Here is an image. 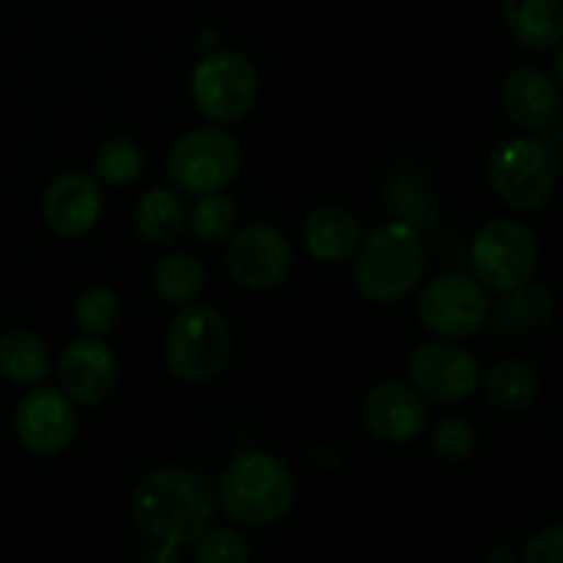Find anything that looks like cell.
<instances>
[{
  "label": "cell",
  "mask_w": 563,
  "mask_h": 563,
  "mask_svg": "<svg viewBox=\"0 0 563 563\" xmlns=\"http://www.w3.org/2000/svg\"><path fill=\"white\" fill-rule=\"evenodd\" d=\"M522 559L528 563H561L563 559V531L561 526L542 528L539 533H533L528 539L526 550H522Z\"/></svg>",
  "instance_id": "cell-29"
},
{
  "label": "cell",
  "mask_w": 563,
  "mask_h": 563,
  "mask_svg": "<svg viewBox=\"0 0 563 563\" xmlns=\"http://www.w3.org/2000/svg\"><path fill=\"white\" fill-rule=\"evenodd\" d=\"M187 225V207L170 187H152L137 198L135 231L148 245H170Z\"/></svg>",
  "instance_id": "cell-21"
},
{
  "label": "cell",
  "mask_w": 563,
  "mask_h": 563,
  "mask_svg": "<svg viewBox=\"0 0 563 563\" xmlns=\"http://www.w3.org/2000/svg\"><path fill=\"white\" fill-rule=\"evenodd\" d=\"M53 372V357L42 335L31 330H11L0 339V374L11 383L36 385Z\"/></svg>",
  "instance_id": "cell-22"
},
{
  "label": "cell",
  "mask_w": 563,
  "mask_h": 563,
  "mask_svg": "<svg viewBox=\"0 0 563 563\" xmlns=\"http://www.w3.org/2000/svg\"><path fill=\"white\" fill-rule=\"evenodd\" d=\"M432 449L445 462L471 460L478 451V429L467 418H443L432 427Z\"/></svg>",
  "instance_id": "cell-27"
},
{
  "label": "cell",
  "mask_w": 563,
  "mask_h": 563,
  "mask_svg": "<svg viewBox=\"0 0 563 563\" xmlns=\"http://www.w3.org/2000/svg\"><path fill=\"white\" fill-rule=\"evenodd\" d=\"M102 203L99 181L80 170H69V174L55 176L44 190V220L53 234L64 240H80L97 225Z\"/></svg>",
  "instance_id": "cell-15"
},
{
  "label": "cell",
  "mask_w": 563,
  "mask_h": 563,
  "mask_svg": "<svg viewBox=\"0 0 563 563\" xmlns=\"http://www.w3.org/2000/svg\"><path fill=\"white\" fill-rule=\"evenodd\" d=\"M418 317L440 339H471L489 319L487 289L465 273H443L423 286Z\"/></svg>",
  "instance_id": "cell-9"
},
{
  "label": "cell",
  "mask_w": 563,
  "mask_h": 563,
  "mask_svg": "<svg viewBox=\"0 0 563 563\" xmlns=\"http://www.w3.org/2000/svg\"><path fill=\"white\" fill-rule=\"evenodd\" d=\"M407 372L423 396L440 405H456L478 388V361L465 346L451 341H427L412 350Z\"/></svg>",
  "instance_id": "cell-11"
},
{
  "label": "cell",
  "mask_w": 563,
  "mask_h": 563,
  "mask_svg": "<svg viewBox=\"0 0 563 563\" xmlns=\"http://www.w3.org/2000/svg\"><path fill=\"white\" fill-rule=\"evenodd\" d=\"M363 421L377 440L385 443H412L429 427L427 399L405 383H379L363 401Z\"/></svg>",
  "instance_id": "cell-14"
},
{
  "label": "cell",
  "mask_w": 563,
  "mask_h": 563,
  "mask_svg": "<svg viewBox=\"0 0 563 563\" xmlns=\"http://www.w3.org/2000/svg\"><path fill=\"white\" fill-rule=\"evenodd\" d=\"M218 498L225 515L240 526H273L295 506V473L267 451H242L225 465Z\"/></svg>",
  "instance_id": "cell-2"
},
{
  "label": "cell",
  "mask_w": 563,
  "mask_h": 563,
  "mask_svg": "<svg viewBox=\"0 0 563 563\" xmlns=\"http://www.w3.org/2000/svg\"><path fill=\"white\" fill-rule=\"evenodd\" d=\"M225 251V267L236 284L247 289H273L284 284L291 269V242L280 229L269 223H256L231 234Z\"/></svg>",
  "instance_id": "cell-12"
},
{
  "label": "cell",
  "mask_w": 563,
  "mask_h": 563,
  "mask_svg": "<svg viewBox=\"0 0 563 563\" xmlns=\"http://www.w3.org/2000/svg\"><path fill=\"white\" fill-rule=\"evenodd\" d=\"M141 561H143V563H152V561H159V563H179V553H176L174 548H163V544H159V550H154V553H146Z\"/></svg>",
  "instance_id": "cell-30"
},
{
  "label": "cell",
  "mask_w": 563,
  "mask_h": 563,
  "mask_svg": "<svg viewBox=\"0 0 563 563\" xmlns=\"http://www.w3.org/2000/svg\"><path fill=\"white\" fill-rule=\"evenodd\" d=\"M251 550L231 528H212L196 539V559L201 563H245Z\"/></svg>",
  "instance_id": "cell-28"
},
{
  "label": "cell",
  "mask_w": 563,
  "mask_h": 563,
  "mask_svg": "<svg viewBox=\"0 0 563 563\" xmlns=\"http://www.w3.org/2000/svg\"><path fill=\"white\" fill-rule=\"evenodd\" d=\"M489 561H515V550H509V548H498V550H493V553H489Z\"/></svg>",
  "instance_id": "cell-31"
},
{
  "label": "cell",
  "mask_w": 563,
  "mask_h": 563,
  "mask_svg": "<svg viewBox=\"0 0 563 563\" xmlns=\"http://www.w3.org/2000/svg\"><path fill=\"white\" fill-rule=\"evenodd\" d=\"M192 99L209 121L231 124L245 119L258 99V71L245 55L209 53L192 69Z\"/></svg>",
  "instance_id": "cell-8"
},
{
  "label": "cell",
  "mask_w": 563,
  "mask_h": 563,
  "mask_svg": "<svg viewBox=\"0 0 563 563\" xmlns=\"http://www.w3.org/2000/svg\"><path fill=\"white\" fill-rule=\"evenodd\" d=\"M121 319V300L108 286H91L75 300V322L88 335H108Z\"/></svg>",
  "instance_id": "cell-26"
},
{
  "label": "cell",
  "mask_w": 563,
  "mask_h": 563,
  "mask_svg": "<svg viewBox=\"0 0 563 563\" xmlns=\"http://www.w3.org/2000/svg\"><path fill=\"white\" fill-rule=\"evenodd\" d=\"M190 229L207 245H220V242L231 240L236 229V203L220 192L201 196L190 214Z\"/></svg>",
  "instance_id": "cell-25"
},
{
  "label": "cell",
  "mask_w": 563,
  "mask_h": 563,
  "mask_svg": "<svg viewBox=\"0 0 563 563\" xmlns=\"http://www.w3.org/2000/svg\"><path fill=\"white\" fill-rule=\"evenodd\" d=\"M154 291L168 306H187L198 300L207 286V269L190 253H168L159 258L152 275Z\"/></svg>",
  "instance_id": "cell-23"
},
{
  "label": "cell",
  "mask_w": 563,
  "mask_h": 563,
  "mask_svg": "<svg viewBox=\"0 0 563 563\" xmlns=\"http://www.w3.org/2000/svg\"><path fill=\"white\" fill-rule=\"evenodd\" d=\"M489 313H493V328L504 335H522L548 328L555 317L553 291L526 280L517 289L504 291L498 306H489Z\"/></svg>",
  "instance_id": "cell-18"
},
{
  "label": "cell",
  "mask_w": 563,
  "mask_h": 563,
  "mask_svg": "<svg viewBox=\"0 0 563 563\" xmlns=\"http://www.w3.org/2000/svg\"><path fill=\"white\" fill-rule=\"evenodd\" d=\"M214 515L212 487L190 467H157L137 482L132 493V517L152 542L163 548H187L209 528Z\"/></svg>",
  "instance_id": "cell-1"
},
{
  "label": "cell",
  "mask_w": 563,
  "mask_h": 563,
  "mask_svg": "<svg viewBox=\"0 0 563 563\" xmlns=\"http://www.w3.org/2000/svg\"><path fill=\"white\" fill-rule=\"evenodd\" d=\"M484 394L489 405L504 412H526L542 396V374L531 361L506 357L495 363L484 377Z\"/></svg>",
  "instance_id": "cell-20"
},
{
  "label": "cell",
  "mask_w": 563,
  "mask_h": 563,
  "mask_svg": "<svg viewBox=\"0 0 563 563\" xmlns=\"http://www.w3.org/2000/svg\"><path fill=\"white\" fill-rule=\"evenodd\" d=\"M58 379L60 390L75 405L97 407L108 401L119 385V361H115L113 350L102 344V339L97 335L75 339L60 352Z\"/></svg>",
  "instance_id": "cell-13"
},
{
  "label": "cell",
  "mask_w": 563,
  "mask_h": 563,
  "mask_svg": "<svg viewBox=\"0 0 563 563\" xmlns=\"http://www.w3.org/2000/svg\"><path fill=\"white\" fill-rule=\"evenodd\" d=\"M234 335L223 313L212 306L187 302L165 333V363L181 383L203 385L225 372Z\"/></svg>",
  "instance_id": "cell-4"
},
{
  "label": "cell",
  "mask_w": 563,
  "mask_h": 563,
  "mask_svg": "<svg viewBox=\"0 0 563 563\" xmlns=\"http://www.w3.org/2000/svg\"><path fill=\"white\" fill-rule=\"evenodd\" d=\"M355 286L366 300L396 302L410 295L423 273V245L418 229L405 220L377 225L355 253Z\"/></svg>",
  "instance_id": "cell-3"
},
{
  "label": "cell",
  "mask_w": 563,
  "mask_h": 563,
  "mask_svg": "<svg viewBox=\"0 0 563 563\" xmlns=\"http://www.w3.org/2000/svg\"><path fill=\"white\" fill-rule=\"evenodd\" d=\"M500 102H504L506 115L522 130L550 132L561 119L559 82L531 66H522V69L506 75Z\"/></svg>",
  "instance_id": "cell-16"
},
{
  "label": "cell",
  "mask_w": 563,
  "mask_h": 563,
  "mask_svg": "<svg viewBox=\"0 0 563 563\" xmlns=\"http://www.w3.org/2000/svg\"><path fill=\"white\" fill-rule=\"evenodd\" d=\"M165 168L170 181L190 196L220 192L240 176V141L220 126H198L170 146Z\"/></svg>",
  "instance_id": "cell-6"
},
{
  "label": "cell",
  "mask_w": 563,
  "mask_h": 563,
  "mask_svg": "<svg viewBox=\"0 0 563 563\" xmlns=\"http://www.w3.org/2000/svg\"><path fill=\"white\" fill-rule=\"evenodd\" d=\"M471 262L476 278L487 289L504 295L531 280L537 273L539 236L522 220L495 218L473 236Z\"/></svg>",
  "instance_id": "cell-7"
},
{
  "label": "cell",
  "mask_w": 563,
  "mask_h": 563,
  "mask_svg": "<svg viewBox=\"0 0 563 563\" xmlns=\"http://www.w3.org/2000/svg\"><path fill=\"white\" fill-rule=\"evenodd\" d=\"M146 154H143L141 143L132 137H110L97 148L93 157V174L102 185L124 187L141 176Z\"/></svg>",
  "instance_id": "cell-24"
},
{
  "label": "cell",
  "mask_w": 563,
  "mask_h": 563,
  "mask_svg": "<svg viewBox=\"0 0 563 563\" xmlns=\"http://www.w3.org/2000/svg\"><path fill=\"white\" fill-rule=\"evenodd\" d=\"M504 16L515 42L528 49H553L563 38L561 0H504Z\"/></svg>",
  "instance_id": "cell-19"
},
{
  "label": "cell",
  "mask_w": 563,
  "mask_h": 563,
  "mask_svg": "<svg viewBox=\"0 0 563 563\" xmlns=\"http://www.w3.org/2000/svg\"><path fill=\"white\" fill-rule=\"evenodd\" d=\"M489 185L515 212H539L559 185V157L539 137H509L489 157Z\"/></svg>",
  "instance_id": "cell-5"
},
{
  "label": "cell",
  "mask_w": 563,
  "mask_h": 563,
  "mask_svg": "<svg viewBox=\"0 0 563 563\" xmlns=\"http://www.w3.org/2000/svg\"><path fill=\"white\" fill-rule=\"evenodd\" d=\"M80 432L75 401L58 388H33L14 410V434L36 456H58Z\"/></svg>",
  "instance_id": "cell-10"
},
{
  "label": "cell",
  "mask_w": 563,
  "mask_h": 563,
  "mask_svg": "<svg viewBox=\"0 0 563 563\" xmlns=\"http://www.w3.org/2000/svg\"><path fill=\"white\" fill-rule=\"evenodd\" d=\"M302 242L317 262H350L363 242V225L350 209L319 207L302 223Z\"/></svg>",
  "instance_id": "cell-17"
}]
</instances>
